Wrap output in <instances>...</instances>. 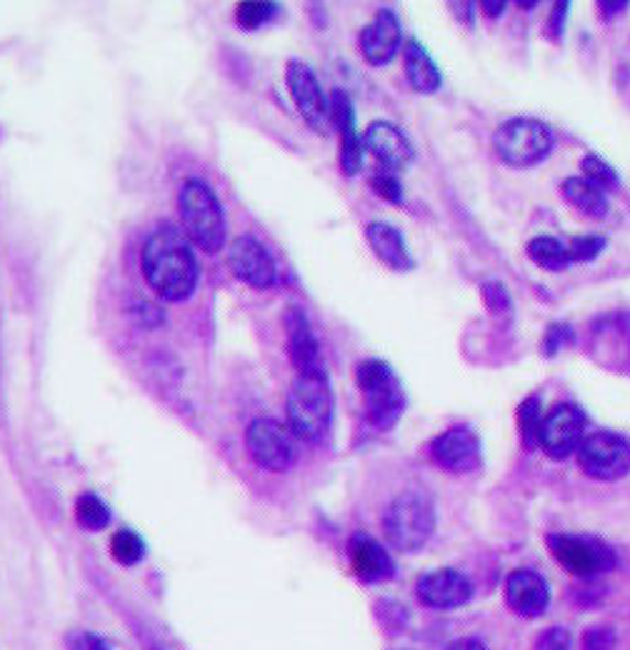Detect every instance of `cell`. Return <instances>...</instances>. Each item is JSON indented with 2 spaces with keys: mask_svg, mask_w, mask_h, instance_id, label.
<instances>
[{
  "mask_svg": "<svg viewBox=\"0 0 630 650\" xmlns=\"http://www.w3.org/2000/svg\"><path fill=\"white\" fill-rule=\"evenodd\" d=\"M403 68H405L408 86H411L415 93H421V96H433V93L441 90L443 86L441 68L435 65L431 53L425 51V45L421 41L413 39L405 43Z\"/></svg>",
  "mask_w": 630,
  "mask_h": 650,
  "instance_id": "44dd1931",
  "label": "cell"
},
{
  "mask_svg": "<svg viewBox=\"0 0 630 650\" xmlns=\"http://www.w3.org/2000/svg\"><path fill=\"white\" fill-rule=\"evenodd\" d=\"M278 13V6L265 3V0H246V3L236 6V23L240 31H258L265 23H271Z\"/></svg>",
  "mask_w": 630,
  "mask_h": 650,
  "instance_id": "4316f807",
  "label": "cell"
},
{
  "mask_svg": "<svg viewBox=\"0 0 630 650\" xmlns=\"http://www.w3.org/2000/svg\"><path fill=\"white\" fill-rule=\"evenodd\" d=\"M228 266L240 283L258 291L273 288L281 281L275 258L256 236H238L228 248Z\"/></svg>",
  "mask_w": 630,
  "mask_h": 650,
  "instance_id": "9c48e42d",
  "label": "cell"
},
{
  "mask_svg": "<svg viewBox=\"0 0 630 650\" xmlns=\"http://www.w3.org/2000/svg\"><path fill=\"white\" fill-rule=\"evenodd\" d=\"M616 648V636L610 628H590L586 636H583V650H613Z\"/></svg>",
  "mask_w": 630,
  "mask_h": 650,
  "instance_id": "8d00e7d4",
  "label": "cell"
},
{
  "mask_svg": "<svg viewBox=\"0 0 630 650\" xmlns=\"http://www.w3.org/2000/svg\"><path fill=\"white\" fill-rule=\"evenodd\" d=\"M576 338V331L571 328L568 323H553L548 325V331H545V338H543V356H555L563 346H568Z\"/></svg>",
  "mask_w": 630,
  "mask_h": 650,
  "instance_id": "d6a6232c",
  "label": "cell"
},
{
  "mask_svg": "<svg viewBox=\"0 0 630 650\" xmlns=\"http://www.w3.org/2000/svg\"><path fill=\"white\" fill-rule=\"evenodd\" d=\"M480 291H484V301H486V305L493 313L511 311V295H508L503 283L488 281V283H484V288H480Z\"/></svg>",
  "mask_w": 630,
  "mask_h": 650,
  "instance_id": "836d02e7",
  "label": "cell"
},
{
  "mask_svg": "<svg viewBox=\"0 0 630 650\" xmlns=\"http://www.w3.org/2000/svg\"><path fill=\"white\" fill-rule=\"evenodd\" d=\"M366 238L376 258L381 260L383 266L391 268V271H398V273L413 271L415 260L411 256V250H408L403 234L393 226V223H385V220L368 223Z\"/></svg>",
  "mask_w": 630,
  "mask_h": 650,
  "instance_id": "ffe728a7",
  "label": "cell"
},
{
  "mask_svg": "<svg viewBox=\"0 0 630 650\" xmlns=\"http://www.w3.org/2000/svg\"><path fill=\"white\" fill-rule=\"evenodd\" d=\"M383 531L398 551H421L435 531V510L431 498L421 490H408V494L398 496L385 510Z\"/></svg>",
  "mask_w": 630,
  "mask_h": 650,
  "instance_id": "8992f818",
  "label": "cell"
},
{
  "mask_svg": "<svg viewBox=\"0 0 630 650\" xmlns=\"http://www.w3.org/2000/svg\"><path fill=\"white\" fill-rule=\"evenodd\" d=\"M433 461L448 473H468L476 470L480 463V441L478 433L468 425L448 429L441 433L431 445Z\"/></svg>",
  "mask_w": 630,
  "mask_h": 650,
  "instance_id": "5bb4252c",
  "label": "cell"
},
{
  "mask_svg": "<svg viewBox=\"0 0 630 650\" xmlns=\"http://www.w3.org/2000/svg\"><path fill=\"white\" fill-rule=\"evenodd\" d=\"M568 13H571V3L568 0H563V3H555L551 18H548V31L553 33L555 41L563 39V31H565V21H568Z\"/></svg>",
  "mask_w": 630,
  "mask_h": 650,
  "instance_id": "74e56055",
  "label": "cell"
},
{
  "mask_svg": "<svg viewBox=\"0 0 630 650\" xmlns=\"http://www.w3.org/2000/svg\"><path fill=\"white\" fill-rule=\"evenodd\" d=\"M66 648L68 650H113L104 638L86 633V630H73V633H68Z\"/></svg>",
  "mask_w": 630,
  "mask_h": 650,
  "instance_id": "d590c367",
  "label": "cell"
},
{
  "mask_svg": "<svg viewBox=\"0 0 630 650\" xmlns=\"http://www.w3.org/2000/svg\"><path fill=\"white\" fill-rule=\"evenodd\" d=\"M525 253H528V258L533 260L535 266H541L543 271H551V273H561L571 266L568 248H565L561 240H555L551 236L533 238L531 243H528Z\"/></svg>",
  "mask_w": 630,
  "mask_h": 650,
  "instance_id": "603a6c76",
  "label": "cell"
},
{
  "mask_svg": "<svg viewBox=\"0 0 630 650\" xmlns=\"http://www.w3.org/2000/svg\"><path fill=\"white\" fill-rule=\"evenodd\" d=\"M506 600L518 616L523 618H535L548 608L551 593L548 583L543 581V575L535 571H515L508 575L506 581Z\"/></svg>",
  "mask_w": 630,
  "mask_h": 650,
  "instance_id": "d6986e66",
  "label": "cell"
},
{
  "mask_svg": "<svg viewBox=\"0 0 630 650\" xmlns=\"http://www.w3.org/2000/svg\"><path fill=\"white\" fill-rule=\"evenodd\" d=\"M363 153H366V145H363V138L358 136V130L356 128L340 130V171H343V175L354 178V175L360 173V169H363Z\"/></svg>",
  "mask_w": 630,
  "mask_h": 650,
  "instance_id": "83f0119b",
  "label": "cell"
},
{
  "mask_svg": "<svg viewBox=\"0 0 630 650\" xmlns=\"http://www.w3.org/2000/svg\"><path fill=\"white\" fill-rule=\"evenodd\" d=\"M350 568L363 583H383L395 575V563L385 548L366 533H356L348 543Z\"/></svg>",
  "mask_w": 630,
  "mask_h": 650,
  "instance_id": "ac0fdd59",
  "label": "cell"
},
{
  "mask_svg": "<svg viewBox=\"0 0 630 650\" xmlns=\"http://www.w3.org/2000/svg\"><path fill=\"white\" fill-rule=\"evenodd\" d=\"M518 429H521V438L525 448H535L541 438V425H543V413H541V401L535 396L525 398V401L518 405Z\"/></svg>",
  "mask_w": 630,
  "mask_h": 650,
  "instance_id": "cb8c5ba5",
  "label": "cell"
},
{
  "mask_svg": "<svg viewBox=\"0 0 630 650\" xmlns=\"http://www.w3.org/2000/svg\"><path fill=\"white\" fill-rule=\"evenodd\" d=\"M328 116L333 123H336L338 133L340 130L356 128V110H354V100L346 90H333L330 100H328Z\"/></svg>",
  "mask_w": 630,
  "mask_h": 650,
  "instance_id": "f546056e",
  "label": "cell"
},
{
  "mask_svg": "<svg viewBox=\"0 0 630 650\" xmlns=\"http://www.w3.org/2000/svg\"><path fill=\"white\" fill-rule=\"evenodd\" d=\"M246 445L250 458L265 470L283 473L289 470L295 461L291 433L285 431L281 423L271 421V418H258V421L248 425Z\"/></svg>",
  "mask_w": 630,
  "mask_h": 650,
  "instance_id": "30bf717a",
  "label": "cell"
},
{
  "mask_svg": "<svg viewBox=\"0 0 630 650\" xmlns=\"http://www.w3.org/2000/svg\"><path fill=\"white\" fill-rule=\"evenodd\" d=\"M555 136L548 123L535 118H511L493 136L496 155L511 169H533L551 155Z\"/></svg>",
  "mask_w": 630,
  "mask_h": 650,
  "instance_id": "5b68a950",
  "label": "cell"
},
{
  "mask_svg": "<svg viewBox=\"0 0 630 650\" xmlns=\"http://www.w3.org/2000/svg\"><path fill=\"white\" fill-rule=\"evenodd\" d=\"M448 650H486V646L476 638H463L458 643H453Z\"/></svg>",
  "mask_w": 630,
  "mask_h": 650,
  "instance_id": "b9f144b4",
  "label": "cell"
},
{
  "mask_svg": "<svg viewBox=\"0 0 630 650\" xmlns=\"http://www.w3.org/2000/svg\"><path fill=\"white\" fill-rule=\"evenodd\" d=\"M356 383L363 396L370 425L378 431L393 429L405 411V393L395 370L385 360L368 358L356 368Z\"/></svg>",
  "mask_w": 630,
  "mask_h": 650,
  "instance_id": "277c9868",
  "label": "cell"
},
{
  "mask_svg": "<svg viewBox=\"0 0 630 650\" xmlns=\"http://www.w3.org/2000/svg\"><path fill=\"white\" fill-rule=\"evenodd\" d=\"M419 598L425 603L428 608H458L463 603H468L470 598V581L466 575L453 571V568H441V571H431L421 575L419 585Z\"/></svg>",
  "mask_w": 630,
  "mask_h": 650,
  "instance_id": "e0dca14e",
  "label": "cell"
},
{
  "mask_svg": "<svg viewBox=\"0 0 630 650\" xmlns=\"http://www.w3.org/2000/svg\"><path fill=\"white\" fill-rule=\"evenodd\" d=\"M583 433H586V415H583L580 408L563 403L555 405L553 411L543 418L539 445L548 458L563 461L580 448Z\"/></svg>",
  "mask_w": 630,
  "mask_h": 650,
  "instance_id": "8fae6325",
  "label": "cell"
},
{
  "mask_svg": "<svg viewBox=\"0 0 630 650\" xmlns=\"http://www.w3.org/2000/svg\"><path fill=\"white\" fill-rule=\"evenodd\" d=\"M76 520L86 531H104L110 523V510L96 494H83L76 500Z\"/></svg>",
  "mask_w": 630,
  "mask_h": 650,
  "instance_id": "d4e9b609",
  "label": "cell"
},
{
  "mask_svg": "<svg viewBox=\"0 0 630 650\" xmlns=\"http://www.w3.org/2000/svg\"><path fill=\"white\" fill-rule=\"evenodd\" d=\"M110 553L120 565H135L143 561L145 555V541L131 528H120V531L110 538Z\"/></svg>",
  "mask_w": 630,
  "mask_h": 650,
  "instance_id": "484cf974",
  "label": "cell"
},
{
  "mask_svg": "<svg viewBox=\"0 0 630 650\" xmlns=\"http://www.w3.org/2000/svg\"><path fill=\"white\" fill-rule=\"evenodd\" d=\"M450 8L453 15L466 25H472V21H476V3H450Z\"/></svg>",
  "mask_w": 630,
  "mask_h": 650,
  "instance_id": "f35d334b",
  "label": "cell"
},
{
  "mask_svg": "<svg viewBox=\"0 0 630 650\" xmlns=\"http://www.w3.org/2000/svg\"><path fill=\"white\" fill-rule=\"evenodd\" d=\"M598 8H600V13H604L606 21H608V18H613V15H623L630 8V3H628V0H620V3H606V0H600Z\"/></svg>",
  "mask_w": 630,
  "mask_h": 650,
  "instance_id": "ab89813d",
  "label": "cell"
},
{
  "mask_svg": "<svg viewBox=\"0 0 630 650\" xmlns=\"http://www.w3.org/2000/svg\"><path fill=\"white\" fill-rule=\"evenodd\" d=\"M141 268L158 299L169 303L188 301L200 281V266L193 243L171 223H163L148 236L141 253Z\"/></svg>",
  "mask_w": 630,
  "mask_h": 650,
  "instance_id": "6da1fadb",
  "label": "cell"
},
{
  "mask_svg": "<svg viewBox=\"0 0 630 650\" xmlns=\"http://www.w3.org/2000/svg\"><path fill=\"white\" fill-rule=\"evenodd\" d=\"M533 650H571L568 630H563V628L543 630V633L539 636V640H535Z\"/></svg>",
  "mask_w": 630,
  "mask_h": 650,
  "instance_id": "e575fe53",
  "label": "cell"
},
{
  "mask_svg": "<svg viewBox=\"0 0 630 650\" xmlns=\"http://www.w3.org/2000/svg\"><path fill=\"white\" fill-rule=\"evenodd\" d=\"M289 423L298 438L318 443L326 438L333 418V396L326 368L298 373L289 393Z\"/></svg>",
  "mask_w": 630,
  "mask_h": 650,
  "instance_id": "3957f363",
  "label": "cell"
},
{
  "mask_svg": "<svg viewBox=\"0 0 630 650\" xmlns=\"http://www.w3.org/2000/svg\"><path fill=\"white\" fill-rule=\"evenodd\" d=\"M561 193L563 198L571 203L573 208H578L583 216L588 218H596V220H604L610 210V203H608V195L596 188V185L588 183L586 178H565L561 185Z\"/></svg>",
  "mask_w": 630,
  "mask_h": 650,
  "instance_id": "7402d4cb",
  "label": "cell"
},
{
  "mask_svg": "<svg viewBox=\"0 0 630 650\" xmlns=\"http://www.w3.org/2000/svg\"><path fill=\"white\" fill-rule=\"evenodd\" d=\"M608 246V240L604 236H580L571 243L568 256L571 263H590L596 260L600 253H604Z\"/></svg>",
  "mask_w": 630,
  "mask_h": 650,
  "instance_id": "1f68e13d",
  "label": "cell"
},
{
  "mask_svg": "<svg viewBox=\"0 0 630 650\" xmlns=\"http://www.w3.org/2000/svg\"><path fill=\"white\" fill-rule=\"evenodd\" d=\"M480 8H484V13L488 18H500V15H503V11H506V3H503V0H498V3H493V0H484V3H480Z\"/></svg>",
  "mask_w": 630,
  "mask_h": 650,
  "instance_id": "60d3db41",
  "label": "cell"
},
{
  "mask_svg": "<svg viewBox=\"0 0 630 650\" xmlns=\"http://www.w3.org/2000/svg\"><path fill=\"white\" fill-rule=\"evenodd\" d=\"M580 171H583V178L588 183L596 185L600 191H616L620 185V175L613 169V165L606 163L600 155H586L580 161Z\"/></svg>",
  "mask_w": 630,
  "mask_h": 650,
  "instance_id": "f1b7e54d",
  "label": "cell"
},
{
  "mask_svg": "<svg viewBox=\"0 0 630 650\" xmlns=\"http://www.w3.org/2000/svg\"><path fill=\"white\" fill-rule=\"evenodd\" d=\"M370 188L381 195L383 201L391 203V206H403V185L393 171H376L370 175Z\"/></svg>",
  "mask_w": 630,
  "mask_h": 650,
  "instance_id": "4dcf8cb0",
  "label": "cell"
},
{
  "mask_svg": "<svg viewBox=\"0 0 630 650\" xmlns=\"http://www.w3.org/2000/svg\"><path fill=\"white\" fill-rule=\"evenodd\" d=\"M580 468L596 480H620L630 473V443L623 435L596 431L576 451Z\"/></svg>",
  "mask_w": 630,
  "mask_h": 650,
  "instance_id": "ba28073f",
  "label": "cell"
},
{
  "mask_svg": "<svg viewBox=\"0 0 630 650\" xmlns=\"http://www.w3.org/2000/svg\"><path fill=\"white\" fill-rule=\"evenodd\" d=\"M401 21H398V15L391 8H381L373 21L360 31V55H363L366 63L376 65V68L378 65H388L395 58V53L401 51Z\"/></svg>",
  "mask_w": 630,
  "mask_h": 650,
  "instance_id": "4fadbf2b",
  "label": "cell"
},
{
  "mask_svg": "<svg viewBox=\"0 0 630 650\" xmlns=\"http://www.w3.org/2000/svg\"><path fill=\"white\" fill-rule=\"evenodd\" d=\"M545 541H548L553 559L568 573L578 575V578L606 573L616 565V553L598 538L551 533Z\"/></svg>",
  "mask_w": 630,
  "mask_h": 650,
  "instance_id": "52a82bcc",
  "label": "cell"
},
{
  "mask_svg": "<svg viewBox=\"0 0 630 650\" xmlns=\"http://www.w3.org/2000/svg\"><path fill=\"white\" fill-rule=\"evenodd\" d=\"M285 83H289L293 104L298 108L305 123L315 130L326 126L328 100L326 93L321 90V83L315 78L311 65L303 61H289V65H285Z\"/></svg>",
  "mask_w": 630,
  "mask_h": 650,
  "instance_id": "7c38bea8",
  "label": "cell"
},
{
  "mask_svg": "<svg viewBox=\"0 0 630 650\" xmlns=\"http://www.w3.org/2000/svg\"><path fill=\"white\" fill-rule=\"evenodd\" d=\"M178 213L185 238L203 253H218L226 246V213L208 183L200 178L185 181L178 193Z\"/></svg>",
  "mask_w": 630,
  "mask_h": 650,
  "instance_id": "7a4b0ae2",
  "label": "cell"
},
{
  "mask_svg": "<svg viewBox=\"0 0 630 650\" xmlns=\"http://www.w3.org/2000/svg\"><path fill=\"white\" fill-rule=\"evenodd\" d=\"M285 325V343H289V356L293 368L298 373H311V370H323V358H321V343L315 338L313 325L308 315L303 313L298 305H289L283 315Z\"/></svg>",
  "mask_w": 630,
  "mask_h": 650,
  "instance_id": "9a60e30c",
  "label": "cell"
},
{
  "mask_svg": "<svg viewBox=\"0 0 630 650\" xmlns=\"http://www.w3.org/2000/svg\"><path fill=\"white\" fill-rule=\"evenodd\" d=\"M366 151L373 153L385 171H403L415 158V148L408 141L401 128L388 123V120H376L370 123L363 136Z\"/></svg>",
  "mask_w": 630,
  "mask_h": 650,
  "instance_id": "2e32d148",
  "label": "cell"
}]
</instances>
